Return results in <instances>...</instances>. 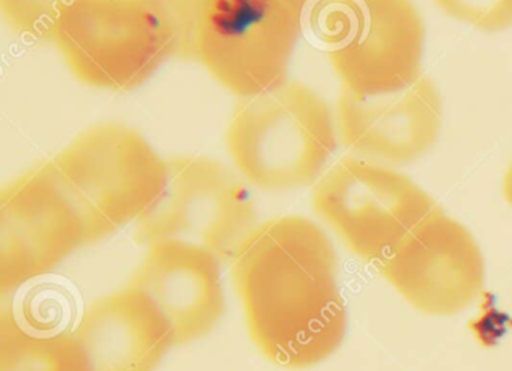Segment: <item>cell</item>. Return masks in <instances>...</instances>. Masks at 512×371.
<instances>
[{"label": "cell", "mask_w": 512, "mask_h": 371, "mask_svg": "<svg viewBox=\"0 0 512 371\" xmlns=\"http://www.w3.org/2000/svg\"><path fill=\"white\" fill-rule=\"evenodd\" d=\"M67 0H0L11 31L29 40H49L53 23Z\"/></svg>", "instance_id": "obj_17"}, {"label": "cell", "mask_w": 512, "mask_h": 371, "mask_svg": "<svg viewBox=\"0 0 512 371\" xmlns=\"http://www.w3.org/2000/svg\"><path fill=\"white\" fill-rule=\"evenodd\" d=\"M209 0H143L169 46L170 58L199 61L200 29Z\"/></svg>", "instance_id": "obj_15"}, {"label": "cell", "mask_w": 512, "mask_h": 371, "mask_svg": "<svg viewBox=\"0 0 512 371\" xmlns=\"http://www.w3.org/2000/svg\"><path fill=\"white\" fill-rule=\"evenodd\" d=\"M163 194L137 221L142 244L181 239L203 245L232 262L256 229L253 197L224 164L206 157H173Z\"/></svg>", "instance_id": "obj_8"}, {"label": "cell", "mask_w": 512, "mask_h": 371, "mask_svg": "<svg viewBox=\"0 0 512 371\" xmlns=\"http://www.w3.org/2000/svg\"><path fill=\"white\" fill-rule=\"evenodd\" d=\"M49 161L82 220L86 244L139 221L169 178L167 161L142 134L121 124L88 128Z\"/></svg>", "instance_id": "obj_3"}, {"label": "cell", "mask_w": 512, "mask_h": 371, "mask_svg": "<svg viewBox=\"0 0 512 371\" xmlns=\"http://www.w3.org/2000/svg\"><path fill=\"white\" fill-rule=\"evenodd\" d=\"M503 194H505L506 202L512 208V160L509 163L508 170H506L505 179H503Z\"/></svg>", "instance_id": "obj_18"}, {"label": "cell", "mask_w": 512, "mask_h": 371, "mask_svg": "<svg viewBox=\"0 0 512 371\" xmlns=\"http://www.w3.org/2000/svg\"><path fill=\"white\" fill-rule=\"evenodd\" d=\"M73 332L92 371H154L175 346L163 314L131 286L88 305Z\"/></svg>", "instance_id": "obj_13"}, {"label": "cell", "mask_w": 512, "mask_h": 371, "mask_svg": "<svg viewBox=\"0 0 512 371\" xmlns=\"http://www.w3.org/2000/svg\"><path fill=\"white\" fill-rule=\"evenodd\" d=\"M311 205L355 256L376 265L440 209L409 176L358 157H344L320 178Z\"/></svg>", "instance_id": "obj_7"}, {"label": "cell", "mask_w": 512, "mask_h": 371, "mask_svg": "<svg viewBox=\"0 0 512 371\" xmlns=\"http://www.w3.org/2000/svg\"><path fill=\"white\" fill-rule=\"evenodd\" d=\"M49 41L77 80L113 92L139 88L170 58L143 0H67Z\"/></svg>", "instance_id": "obj_6"}, {"label": "cell", "mask_w": 512, "mask_h": 371, "mask_svg": "<svg viewBox=\"0 0 512 371\" xmlns=\"http://www.w3.org/2000/svg\"><path fill=\"white\" fill-rule=\"evenodd\" d=\"M347 151L379 163H415L436 145L442 128V98L431 79L395 94L358 97L341 88L335 118Z\"/></svg>", "instance_id": "obj_11"}, {"label": "cell", "mask_w": 512, "mask_h": 371, "mask_svg": "<svg viewBox=\"0 0 512 371\" xmlns=\"http://www.w3.org/2000/svg\"><path fill=\"white\" fill-rule=\"evenodd\" d=\"M236 169L263 191L313 184L337 149L328 103L299 82L241 98L226 136Z\"/></svg>", "instance_id": "obj_2"}, {"label": "cell", "mask_w": 512, "mask_h": 371, "mask_svg": "<svg viewBox=\"0 0 512 371\" xmlns=\"http://www.w3.org/2000/svg\"><path fill=\"white\" fill-rule=\"evenodd\" d=\"M446 16L484 34H499L512 26V0H433Z\"/></svg>", "instance_id": "obj_16"}, {"label": "cell", "mask_w": 512, "mask_h": 371, "mask_svg": "<svg viewBox=\"0 0 512 371\" xmlns=\"http://www.w3.org/2000/svg\"><path fill=\"white\" fill-rule=\"evenodd\" d=\"M317 0H209L199 62L239 98L287 82L290 59Z\"/></svg>", "instance_id": "obj_5"}, {"label": "cell", "mask_w": 512, "mask_h": 371, "mask_svg": "<svg viewBox=\"0 0 512 371\" xmlns=\"http://www.w3.org/2000/svg\"><path fill=\"white\" fill-rule=\"evenodd\" d=\"M0 371H92L73 331H41L25 325L16 311L0 319Z\"/></svg>", "instance_id": "obj_14"}, {"label": "cell", "mask_w": 512, "mask_h": 371, "mask_svg": "<svg viewBox=\"0 0 512 371\" xmlns=\"http://www.w3.org/2000/svg\"><path fill=\"white\" fill-rule=\"evenodd\" d=\"M376 266L415 310L430 316H455L466 310L485 281L484 257L475 236L442 208L421 221Z\"/></svg>", "instance_id": "obj_10"}, {"label": "cell", "mask_w": 512, "mask_h": 371, "mask_svg": "<svg viewBox=\"0 0 512 371\" xmlns=\"http://www.w3.org/2000/svg\"><path fill=\"white\" fill-rule=\"evenodd\" d=\"M86 244L85 229L50 161L0 193V290L13 292L55 271Z\"/></svg>", "instance_id": "obj_9"}, {"label": "cell", "mask_w": 512, "mask_h": 371, "mask_svg": "<svg viewBox=\"0 0 512 371\" xmlns=\"http://www.w3.org/2000/svg\"><path fill=\"white\" fill-rule=\"evenodd\" d=\"M251 340L278 367L304 370L337 352L347 331L328 235L298 215L259 224L232 259Z\"/></svg>", "instance_id": "obj_1"}, {"label": "cell", "mask_w": 512, "mask_h": 371, "mask_svg": "<svg viewBox=\"0 0 512 371\" xmlns=\"http://www.w3.org/2000/svg\"><path fill=\"white\" fill-rule=\"evenodd\" d=\"M308 23L341 88L358 97L421 79L425 26L412 0H317Z\"/></svg>", "instance_id": "obj_4"}, {"label": "cell", "mask_w": 512, "mask_h": 371, "mask_svg": "<svg viewBox=\"0 0 512 371\" xmlns=\"http://www.w3.org/2000/svg\"><path fill=\"white\" fill-rule=\"evenodd\" d=\"M128 286L154 302L175 346L206 337L226 311L220 257L194 242L169 239L149 245Z\"/></svg>", "instance_id": "obj_12"}]
</instances>
